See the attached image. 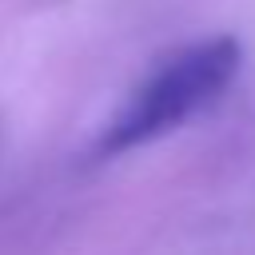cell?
Wrapping results in <instances>:
<instances>
[{
	"label": "cell",
	"mask_w": 255,
	"mask_h": 255,
	"mask_svg": "<svg viewBox=\"0 0 255 255\" xmlns=\"http://www.w3.org/2000/svg\"><path fill=\"white\" fill-rule=\"evenodd\" d=\"M239 64L243 48L235 36H211L167 56L112 116V124L96 143V155H120L175 131L227 92Z\"/></svg>",
	"instance_id": "6da1fadb"
}]
</instances>
